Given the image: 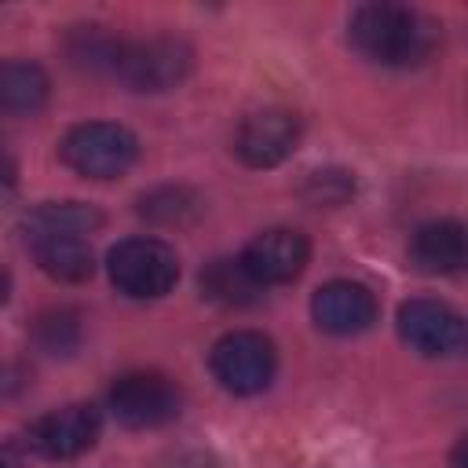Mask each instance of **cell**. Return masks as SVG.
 <instances>
[{
  "instance_id": "1",
  "label": "cell",
  "mask_w": 468,
  "mask_h": 468,
  "mask_svg": "<svg viewBox=\"0 0 468 468\" xmlns=\"http://www.w3.org/2000/svg\"><path fill=\"white\" fill-rule=\"evenodd\" d=\"M351 44L377 66H420L435 51V26L402 4H362L347 22Z\"/></svg>"
},
{
  "instance_id": "2",
  "label": "cell",
  "mask_w": 468,
  "mask_h": 468,
  "mask_svg": "<svg viewBox=\"0 0 468 468\" xmlns=\"http://www.w3.org/2000/svg\"><path fill=\"white\" fill-rule=\"evenodd\" d=\"M58 154L84 179H117L135 165L139 143L124 124L88 121L66 132Z\"/></svg>"
},
{
  "instance_id": "3",
  "label": "cell",
  "mask_w": 468,
  "mask_h": 468,
  "mask_svg": "<svg viewBox=\"0 0 468 468\" xmlns=\"http://www.w3.org/2000/svg\"><path fill=\"white\" fill-rule=\"evenodd\" d=\"M110 282L132 300H157L179 278L176 252L157 238H128L110 249Z\"/></svg>"
},
{
  "instance_id": "4",
  "label": "cell",
  "mask_w": 468,
  "mask_h": 468,
  "mask_svg": "<svg viewBox=\"0 0 468 468\" xmlns=\"http://www.w3.org/2000/svg\"><path fill=\"white\" fill-rule=\"evenodd\" d=\"M194 51L179 37H146L124 40L113 77L124 80L132 91H168L190 73Z\"/></svg>"
},
{
  "instance_id": "5",
  "label": "cell",
  "mask_w": 468,
  "mask_h": 468,
  "mask_svg": "<svg viewBox=\"0 0 468 468\" xmlns=\"http://www.w3.org/2000/svg\"><path fill=\"white\" fill-rule=\"evenodd\" d=\"M208 366H212V377L227 391L256 395L271 384V377L278 369V351H274L271 336H263L256 329H234V333L216 340Z\"/></svg>"
},
{
  "instance_id": "6",
  "label": "cell",
  "mask_w": 468,
  "mask_h": 468,
  "mask_svg": "<svg viewBox=\"0 0 468 468\" xmlns=\"http://www.w3.org/2000/svg\"><path fill=\"white\" fill-rule=\"evenodd\" d=\"M183 395L165 373H124L110 388V410L124 428H161L179 417Z\"/></svg>"
},
{
  "instance_id": "7",
  "label": "cell",
  "mask_w": 468,
  "mask_h": 468,
  "mask_svg": "<svg viewBox=\"0 0 468 468\" xmlns=\"http://www.w3.org/2000/svg\"><path fill=\"white\" fill-rule=\"evenodd\" d=\"M399 336L413 351L431 355V358L457 355L464 347V318L442 300L417 296L399 307Z\"/></svg>"
},
{
  "instance_id": "8",
  "label": "cell",
  "mask_w": 468,
  "mask_h": 468,
  "mask_svg": "<svg viewBox=\"0 0 468 468\" xmlns=\"http://www.w3.org/2000/svg\"><path fill=\"white\" fill-rule=\"evenodd\" d=\"M99 435V413L88 402H69L62 410H48L26 428V442L33 453L48 461H69L84 453Z\"/></svg>"
},
{
  "instance_id": "9",
  "label": "cell",
  "mask_w": 468,
  "mask_h": 468,
  "mask_svg": "<svg viewBox=\"0 0 468 468\" xmlns=\"http://www.w3.org/2000/svg\"><path fill=\"white\" fill-rule=\"evenodd\" d=\"M300 143V121L289 110H260L249 113L234 135V154L249 168H274L282 165Z\"/></svg>"
},
{
  "instance_id": "10",
  "label": "cell",
  "mask_w": 468,
  "mask_h": 468,
  "mask_svg": "<svg viewBox=\"0 0 468 468\" xmlns=\"http://www.w3.org/2000/svg\"><path fill=\"white\" fill-rule=\"evenodd\" d=\"M238 260L256 278V285H282V282H292L307 267L311 245H307V238L300 230L274 227V230L256 234Z\"/></svg>"
},
{
  "instance_id": "11",
  "label": "cell",
  "mask_w": 468,
  "mask_h": 468,
  "mask_svg": "<svg viewBox=\"0 0 468 468\" xmlns=\"http://www.w3.org/2000/svg\"><path fill=\"white\" fill-rule=\"evenodd\" d=\"M311 318L333 336H355L377 322V300L358 282H325L311 296Z\"/></svg>"
},
{
  "instance_id": "12",
  "label": "cell",
  "mask_w": 468,
  "mask_h": 468,
  "mask_svg": "<svg viewBox=\"0 0 468 468\" xmlns=\"http://www.w3.org/2000/svg\"><path fill=\"white\" fill-rule=\"evenodd\" d=\"M464 227L457 219H431L417 227L410 241V260L424 274H453L464 263Z\"/></svg>"
},
{
  "instance_id": "13",
  "label": "cell",
  "mask_w": 468,
  "mask_h": 468,
  "mask_svg": "<svg viewBox=\"0 0 468 468\" xmlns=\"http://www.w3.org/2000/svg\"><path fill=\"white\" fill-rule=\"evenodd\" d=\"M99 223H102V216L84 201H48L26 216L22 230L29 241H37V238H88Z\"/></svg>"
},
{
  "instance_id": "14",
  "label": "cell",
  "mask_w": 468,
  "mask_h": 468,
  "mask_svg": "<svg viewBox=\"0 0 468 468\" xmlns=\"http://www.w3.org/2000/svg\"><path fill=\"white\" fill-rule=\"evenodd\" d=\"M51 80L37 62L7 58L0 62V113L18 117V113H37L48 102Z\"/></svg>"
},
{
  "instance_id": "15",
  "label": "cell",
  "mask_w": 468,
  "mask_h": 468,
  "mask_svg": "<svg viewBox=\"0 0 468 468\" xmlns=\"http://www.w3.org/2000/svg\"><path fill=\"white\" fill-rule=\"evenodd\" d=\"M29 245H33L40 271L55 282L77 285V282L91 278V271H95V256H91L88 238H37Z\"/></svg>"
},
{
  "instance_id": "16",
  "label": "cell",
  "mask_w": 468,
  "mask_h": 468,
  "mask_svg": "<svg viewBox=\"0 0 468 468\" xmlns=\"http://www.w3.org/2000/svg\"><path fill=\"white\" fill-rule=\"evenodd\" d=\"M201 292L212 300V303H223V307H249L260 300L263 285H256V278L241 267V260H212L205 271H201Z\"/></svg>"
},
{
  "instance_id": "17",
  "label": "cell",
  "mask_w": 468,
  "mask_h": 468,
  "mask_svg": "<svg viewBox=\"0 0 468 468\" xmlns=\"http://www.w3.org/2000/svg\"><path fill=\"white\" fill-rule=\"evenodd\" d=\"M121 44L113 33H106V26H77L66 40V55L73 66L91 69V73H113Z\"/></svg>"
},
{
  "instance_id": "18",
  "label": "cell",
  "mask_w": 468,
  "mask_h": 468,
  "mask_svg": "<svg viewBox=\"0 0 468 468\" xmlns=\"http://www.w3.org/2000/svg\"><path fill=\"white\" fill-rule=\"evenodd\" d=\"M197 212H201V201L186 186H157L139 197V216H146L150 223H161V227L190 223Z\"/></svg>"
},
{
  "instance_id": "19",
  "label": "cell",
  "mask_w": 468,
  "mask_h": 468,
  "mask_svg": "<svg viewBox=\"0 0 468 468\" xmlns=\"http://www.w3.org/2000/svg\"><path fill=\"white\" fill-rule=\"evenodd\" d=\"M351 194H355V179H351V172H344V168L311 172L307 183H303V197H307L311 205H344Z\"/></svg>"
},
{
  "instance_id": "20",
  "label": "cell",
  "mask_w": 468,
  "mask_h": 468,
  "mask_svg": "<svg viewBox=\"0 0 468 468\" xmlns=\"http://www.w3.org/2000/svg\"><path fill=\"white\" fill-rule=\"evenodd\" d=\"M77 333H80L77 329V314H69V311H51V314H44L37 322V340L51 355H66L77 344Z\"/></svg>"
},
{
  "instance_id": "21",
  "label": "cell",
  "mask_w": 468,
  "mask_h": 468,
  "mask_svg": "<svg viewBox=\"0 0 468 468\" xmlns=\"http://www.w3.org/2000/svg\"><path fill=\"white\" fill-rule=\"evenodd\" d=\"M15 183H18V168H15V161H11V154L0 146V201L15 190Z\"/></svg>"
},
{
  "instance_id": "22",
  "label": "cell",
  "mask_w": 468,
  "mask_h": 468,
  "mask_svg": "<svg viewBox=\"0 0 468 468\" xmlns=\"http://www.w3.org/2000/svg\"><path fill=\"white\" fill-rule=\"evenodd\" d=\"M4 296H7V274L0 271V300H4Z\"/></svg>"
},
{
  "instance_id": "23",
  "label": "cell",
  "mask_w": 468,
  "mask_h": 468,
  "mask_svg": "<svg viewBox=\"0 0 468 468\" xmlns=\"http://www.w3.org/2000/svg\"><path fill=\"white\" fill-rule=\"evenodd\" d=\"M0 468H7V464H4V461H0Z\"/></svg>"
}]
</instances>
